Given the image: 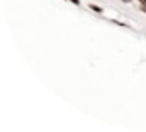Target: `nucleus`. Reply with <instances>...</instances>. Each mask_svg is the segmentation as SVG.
<instances>
[{"label":"nucleus","instance_id":"nucleus-1","mask_svg":"<svg viewBox=\"0 0 146 132\" xmlns=\"http://www.w3.org/2000/svg\"><path fill=\"white\" fill-rule=\"evenodd\" d=\"M141 2H144V0H141Z\"/></svg>","mask_w":146,"mask_h":132}]
</instances>
